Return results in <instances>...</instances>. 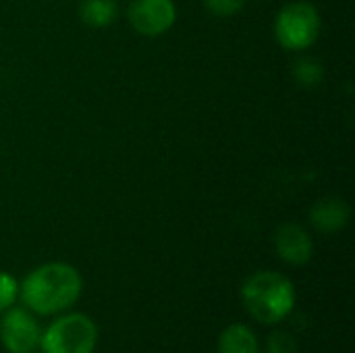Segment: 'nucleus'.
<instances>
[{
  "label": "nucleus",
  "mask_w": 355,
  "mask_h": 353,
  "mask_svg": "<svg viewBox=\"0 0 355 353\" xmlns=\"http://www.w3.org/2000/svg\"><path fill=\"white\" fill-rule=\"evenodd\" d=\"M320 15L314 4L297 0L283 6L275 19L277 42L289 52L308 50L320 35Z\"/></svg>",
  "instance_id": "nucleus-4"
},
{
  "label": "nucleus",
  "mask_w": 355,
  "mask_h": 353,
  "mask_svg": "<svg viewBox=\"0 0 355 353\" xmlns=\"http://www.w3.org/2000/svg\"><path fill=\"white\" fill-rule=\"evenodd\" d=\"M98 343L96 322L79 312L62 314L40 337L42 353H94Z\"/></svg>",
  "instance_id": "nucleus-3"
},
{
  "label": "nucleus",
  "mask_w": 355,
  "mask_h": 353,
  "mask_svg": "<svg viewBox=\"0 0 355 353\" xmlns=\"http://www.w3.org/2000/svg\"><path fill=\"white\" fill-rule=\"evenodd\" d=\"M42 329L27 308H8L0 314V343L8 353H33Z\"/></svg>",
  "instance_id": "nucleus-5"
},
{
  "label": "nucleus",
  "mask_w": 355,
  "mask_h": 353,
  "mask_svg": "<svg viewBox=\"0 0 355 353\" xmlns=\"http://www.w3.org/2000/svg\"><path fill=\"white\" fill-rule=\"evenodd\" d=\"M131 27L146 37L166 33L177 19L173 0H133L127 10Z\"/></svg>",
  "instance_id": "nucleus-6"
},
{
  "label": "nucleus",
  "mask_w": 355,
  "mask_h": 353,
  "mask_svg": "<svg viewBox=\"0 0 355 353\" xmlns=\"http://www.w3.org/2000/svg\"><path fill=\"white\" fill-rule=\"evenodd\" d=\"M352 210L341 198H322L310 210V223L320 233H337L347 227Z\"/></svg>",
  "instance_id": "nucleus-8"
},
{
  "label": "nucleus",
  "mask_w": 355,
  "mask_h": 353,
  "mask_svg": "<svg viewBox=\"0 0 355 353\" xmlns=\"http://www.w3.org/2000/svg\"><path fill=\"white\" fill-rule=\"evenodd\" d=\"M83 289L81 275L67 262H48L33 268L19 283L23 306L37 316H52L77 304Z\"/></svg>",
  "instance_id": "nucleus-1"
},
{
  "label": "nucleus",
  "mask_w": 355,
  "mask_h": 353,
  "mask_svg": "<svg viewBox=\"0 0 355 353\" xmlns=\"http://www.w3.org/2000/svg\"><path fill=\"white\" fill-rule=\"evenodd\" d=\"M17 298H19V281L8 273H0V314L12 308Z\"/></svg>",
  "instance_id": "nucleus-12"
},
{
  "label": "nucleus",
  "mask_w": 355,
  "mask_h": 353,
  "mask_svg": "<svg viewBox=\"0 0 355 353\" xmlns=\"http://www.w3.org/2000/svg\"><path fill=\"white\" fill-rule=\"evenodd\" d=\"M241 302L256 322L279 325L295 308V287L281 273L260 270L243 283Z\"/></svg>",
  "instance_id": "nucleus-2"
},
{
  "label": "nucleus",
  "mask_w": 355,
  "mask_h": 353,
  "mask_svg": "<svg viewBox=\"0 0 355 353\" xmlns=\"http://www.w3.org/2000/svg\"><path fill=\"white\" fill-rule=\"evenodd\" d=\"M266 353H300V347L295 343V339L285 333V331H275L268 337L266 343Z\"/></svg>",
  "instance_id": "nucleus-13"
},
{
  "label": "nucleus",
  "mask_w": 355,
  "mask_h": 353,
  "mask_svg": "<svg viewBox=\"0 0 355 353\" xmlns=\"http://www.w3.org/2000/svg\"><path fill=\"white\" fill-rule=\"evenodd\" d=\"M275 248L283 262L291 266H304L312 260L314 243L308 231L295 223H285L275 233Z\"/></svg>",
  "instance_id": "nucleus-7"
},
{
  "label": "nucleus",
  "mask_w": 355,
  "mask_h": 353,
  "mask_svg": "<svg viewBox=\"0 0 355 353\" xmlns=\"http://www.w3.org/2000/svg\"><path fill=\"white\" fill-rule=\"evenodd\" d=\"M79 17L89 27H108L119 17V4L116 0H83Z\"/></svg>",
  "instance_id": "nucleus-10"
},
{
  "label": "nucleus",
  "mask_w": 355,
  "mask_h": 353,
  "mask_svg": "<svg viewBox=\"0 0 355 353\" xmlns=\"http://www.w3.org/2000/svg\"><path fill=\"white\" fill-rule=\"evenodd\" d=\"M293 75H295V79H297L304 87H314V85H318L320 79H322V67H320L316 60H312V58H302V60L295 62Z\"/></svg>",
  "instance_id": "nucleus-11"
},
{
  "label": "nucleus",
  "mask_w": 355,
  "mask_h": 353,
  "mask_svg": "<svg viewBox=\"0 0 355 353\" xmlns=\"http://www.w3.org/2000/svg\"><path fill=\"white\" fill-rule=\"evenodd\" d=\"M248 0H204L208 10L216 17H231L245 6Z\"/></svg>",
  "instance_id": "nucleus-14"
},
{
  "label": "nucleus",
  "mask_w": 355,
  "mask_h": 353,
  "mask_svg": "<svg viewBox=\"0 0 355 353\" xmlns=\"http://www.w3.org/2000/svg\"><path fill=\"white\" fill-rule=\"evenodd\" d=\"M216 353H260L258 337L245 325H231L220 333Z\"/></svg>",
  "instance_id": "nucleus-9"
}]
</instances>
